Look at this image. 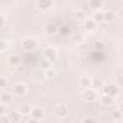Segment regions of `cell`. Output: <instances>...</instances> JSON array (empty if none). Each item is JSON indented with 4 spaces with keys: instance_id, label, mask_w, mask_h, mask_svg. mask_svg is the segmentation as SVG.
Returning a JSON list of instances; mask_svg holds the SVG:
<instances>
[{
    "instance_id": "6da1fadb",
    "label": "cell",
    "mask_w": 123,
    "mask_h": 123,
    "mask_svg": "<svg viewBox=\"0 0 123 123\" xmlns=\"http://www.w3.org/2000/svg\"><path fill=\"white\" fill-rule=\"evenodd\" d=\"M38 45H39V42H38V39L33 38V36H26V38H23L22 42H20V46H22V49H23L25 52H33V51H36Z\"/></svg>"
},
{
    "instance_id": "7a4b0ae2",
    "label": "cell",
    "mask_w": 123,
    "mask_h": 123,
    "mask_svg": "<svg viewBox=\"0 0 123 123\" xmlns=\"http://www.w3.org/2000/svg\"><path fill=\"white\" fill-rule=\"evenodd\" d=\"M101 90V94H107V96H111V97H117L119 93H120V88L117 84L114 83H110V84H103V87L100 88Z\"/></svg>"
},
{
    "instance_id": "3957f363",
    "label": "cell",
    "mask_w": 123,
    "mask_h": 123,
    "mask_svg": "<svg viewBox=\"0 0 123 123\" xmlns=\"http://www.w3.org/2000/svg\"><path fill=\"white\" fill-rule=\"evenodd\" d=\"M42 54H43V58H45L46 61H49L51 64H54L55 61L58 59V52H56V49H55L54 46H46Z\"/></svg>"
},
{
    "instance_id": "277c9868",
    "label": "cell",
    "mask_w": 123,
    "mask_h": 123,
    "mask_svg": "<svg viewBox=\"0 0 123 123\" xmlns=\"http://www.w3.org/2000/svg\"><path fill=\"white\" fill-rule=\"evenodd\" d=\"M12 93H13L15 96L22 97V96H25V94L28 93V87H26V84H23V83H16V84L13 86V88H12Z\"/></svg>"
},
{
    "instance_id": "5b68a950",
    "label": "cell",
    "mask_w": 123,
    "mask_h": 123,
    "mask_svg": "<svg viewBox=\"0 0 123 123\" xmlns=\"http://www.w3.org/2000/svg\"><path fill=\"white\" fill-rule=\"evenodd\" d=\"M54 111H55V116L56 117H59V119H64V117H67L68 116V107L65 106V104H56L55 106V109H54Z\"/></svg>"
},
{
    "instance_id": "8992f818",
    "label": "cell",
    "mask_w": 123,
    "mask_h": 123,
    "mask_svg": "<svg viewBox=\"0 0 123 123\" xmlns=\"http://www.w3.org/2000/svg\"><path fill=\"white\" fill-rule=\"evenodd\" d=\"M52 5H54L52 0H36V7L41 12H48L52 7Z\"/></svg>"
},
{
    "instance_id": "52a82bcc",
    "label": "cell",
    "mask_w": 123,
    "mask_h": 123,
    "mask_svg": "<svg viewBox=\"0 0 123 123\" xmlns=\"http://www.w3.org/2000/svg\"><path fill=\"white\" fill-rule=\"evenodd\" d=\"M83 98L86 100V101H93V100H96L97 98V90H94V88H84V91H83Z\"/></svg>"
},
{
    "instance_id": "ba28073f",
    "label": "cell",
    "mask_w": 123,
    "mask_h": 123,
    "mask_svg": "<svg viewBox=\"0 0 123 123\" xmlns=\"http://www.w3.org/2000/svg\"><path fill=\"white\" fill-rule=\"evenodd\" d=\"M31 119L33 120V122H38V120H41L42 117H43V109H41V107H31Z\"/></svg>"
},
{
    "instance_id": "9c48e42d",
    "label": "cell",
    "mask_w": 123,
    "mask_h": 123,
    "mask_svg": "<svg viewBox=\"0 0 123 123\" xmlns=\"http://www.w3.org/2000/svg\"><path fill=\"white\" fill-rule=\"evenodd\" d=\"M45 33L48 36H54V35H58V25L54 23V22H49L45 25Z\"/></svg>"
},
{
    "instance_id": "30bf717a",
    "label": "cell",
    "mask_w": 123,
    "mask_h": 123,
    "mask_svg": "<svg viewBox=\"0 0 123 123\" xmlns=\"http://www.w3.org/2000/svg\"><path fill=\"white\" fill-rule=\"evenodd\" d=\"M58 35L59 36H70L71 35V26L70 25H65V23H62V25H58Z\"/></svg>"
},
{
    "instance_id": "8fae6325",
    "label": "cell",
    "mask_w": 123,
    "mask_h": 123,
    "mask_svg": "<svg viewBox=\"0 0 123 123\" xmlns=\"http://www.w3.org/2000/svg\"><path fill=\"white\" fill-rule=\"evenodd\" d=\"M100 103H101L103 106H106V107H110V106L114 104V97L107 96V94H101V97H100Z\"/></svg>"
},
{
    "instance_id": "7c38bea8",
    "label": "cell",
    "mask_w": 123,
    "mask_h": 123,
    "mask_svg": "<svg viewBox=\"0 0 123 123\" xmlns=\"http://www.w3.org/2000/svg\"><path fill=\"white\" fill-rule=\"evenodd\" d=\"M22 114L19 113V110L18 111H10L9 114H7V122H12V123H19L20 120H22Z\"/></svg>"
},
{
    "instance_id": "4fadbf2b",
    "label": "cell",
    "mask_w": 123,
    "mask_h": 123,
    "mask_svg": "<svg viewBox=\"0 0 123 123\" xmlns=\"http://www.w3.org/2000/svg\"><path fill=\"white\" fill-rule=\"evenodd\" d=\"M103 6H104L103 0H88V7L91 10H101Z\"/></svg>"
},
{
    "instance_id": "5bb4252c",
    "label": "cell",
    "mask_w": 123,
    "mask_h": 123,
    "mask_svg": "<svg viewBox=\"0 0 123 123\" xmlns=\"http://www.w3.org/2000/svg\"><path fill=\"white\" fill-rule=\"evenodd\" d=\"M0 103L2 104H10L12 103V94L7 93V91H2L0 93Z\"/></svg>"
},
{
    "instance_id": "9a60e30c",
    "label": "cell",
    "mask_w": 123,
    "mask_h": 123,
    "mask_svg": "<svg viewBox=\"0 0 123 123\" xmlns=\"http://www.w3.org/2000/svg\"><path fill=\"white\" fill-rule=\"evenodd\" d=\"M91 19H93L97 25H98V23H103V22H104V12H101V10H94Z\"/></svg>"
},
{
    "instance_id": "2e32d148",
    "label": "cell",
    "mask_w": 123,
    "mask_h": 123,
    "mask_svg": "<svg viewBox=\"0 0 123 123\" xmlns=\"http://www.w3.org/2000/svg\"><path fill=\"white\" fill-rule=\"evenodd\" d=\"M84 29L88 31V32H94V31L97 29V23H96L93 19H86V22H84Z\"/></svg>"
},
{
    "instance_id": "e0dca14e",
    "label": "cell",
    "mask_w": 123,
    "mask_h": 123,
    "mask_svg": "<svg viewBox=\"0 0 123 123\" xmlns=\"http://www.w3.org/2000/svg\"><path fill=\"white\" fill-rule=\"evenodd\" d=\"M19 113H20L22 116L29 114V113H31V104H28V103H22V104L19 106Z\"/></svg>"
},
{
    "instance_id": "ac0fdd59",
    "label": "cell",
    "mask_w": 123,
    "mask_h": 123,
    "mask_svg": "<svg viewBox=\"0 0 123 123\" xmlns=\"http://www.w3.org/2000/svg\"><path fill=\"white\" fill-rule=\"evenodd\" d=\"M114 19H116V13H114L113 10H107V12H104V22L111 23Z\"/></svg>"
},
{
    "instance_id": "d6986e66",
    "label": "cell",
    "mask_w": 123,
    "mask_h": 123,
    "mask_svg": "<svg viewBox=\"0 0 123 123\" xmlns=\"http://www.w3.org/2000/svg\"><path fill=\"white\" fill-rule=\"evenodd\" d=\"M80 87L84 90V88H90L91 87V78L90 77H83L80 80Z\"/></svg>"
},
{
    "instance_id": "ffe728a7",
    "label": "cell",
    "mask_w": 123,
    "mask_h": 123,
    "mask_svg": "<svg viewBox=\"0 0 123 123\" xmlns=\"http://www.w3.org/2000/svg\"><path fill=\"white\" fill-rule=\"evenodd\" d=\"M103 80H100V78H91V88H94V90H100L101 87H103Z\"/></svg>"
},
{
    "instance_id": "44dd1931",
    "label": "cell",
    "mask_w": 123,
    "mask_h": 123,
    "mask_svg": "<svg viewBox=\"0 0 123 123\" xmlns=\"http://www.w3.org/2000/svg\"><path fill=\"white\" fill-rule=\"evenodd\" d=\"M7 61H9V64H10V65L16 67V65H19V62H20V58H19V55H10Z\"/></svg>"
},
{
    "instance_id": "7402d4cb",
    "label": "cell",
    "mask_w": 123,
    "mask_h": 123,
    "mask_svg": "<svg viewBox=\"0 0 123 123\" xmlns=\"http://www.w3.org/2000/svg\"><path fill=\"white\" fill-rule=\"evenodd\" d=\"M7 48H9V41H6V39H0V52L7 51Z\"/></svg>"
},
{
    "instance_id": "603a6c76",
    "label": "cell",
    "mask_w": 123,
    "mask_h": 123,
    "mask_svg": "<svg viewBox=\"0 0 123 123\" xmlns=\"http://www.w3.org/2000/svg\"><path fill=\"white\" fill-rule=\"evenodd\" d=\"M113 120L114 122H122L123 120V116H122V111H114V114H113Z\"/></svg>"
},
{
    "instance_id": "cb8c5ba5",
    "label": "cell",
    "mask_w": 123,
    "mask_h": 123,
    "mask_svg": "<svg viewBox=\"0 0 123 123\" xmlns=\"http://www.w3.org/2000/svg\"><path fill=\"white\" fill-rule=\"evenodd\" d=\"M7 78L6 77H0V88H6L7 87Z\"/></svg>"
},
{
    "instance_id": "d4e9b609",
    "label": "cell",
    "mask_w": 123,
    "mask_h": 123,
    "mask_svg": "<svg viewBox=\"0 0 123 123\" xmlns=\"http://www.w3.org/2000/svg\"><path fill=\"white\" fill-rule=\"evenodd\" d=\"M94 49H96V51H103V49H104V43L96 42V43H94Z\"/></svg>"
},
{
    "instance_id": "484cf974",
    "label": "cell",
    "mask_w": 123,
    "mask_h": 123,
    "mask_svg": "<svg viewBox=\"0 0 123 123\" xmlns=\"http://www.w3.org/2000/svg\"><path fill=\"white\" fill-rule=\"evenodd\" d=\"M5 113H6V107H5V104L0 103V116H5Z\"/></svg>"
},
{
    "instance_id": "4316f807",
    "label": "cell",
    "mask_w": 123,
    "mask_h": 123,
    "mask_svg": "<svg viewBox=\"0 0 123 123\" xmlns=\"http://www.w3.org/2000/svg\"><path fill=\"white\" fill-rule=\"evenodd\" d=\"M84 122H86V123H93V122H96V120H94V119H91V117H86V119H84Z\"/></svg>"
},
{
    "instance_id": "83f0119b",
    "label": "cell",
    "mask_w": 123,
    "mask_h": 123,
    "mask_svg": "<svg viewBox=\"0 0 123 123\" xmlns=\"http://www.w3.org/2000/svg\"><path fill=\"white\" fill-rule=\"evenodd\" d=\"M3 25H5V18H3V16H0V28H2Z\"/></svg>"
},
{
    "instance_id": "f1b7e54d",
    "label": "cell",
    "mask_w": 123,
    "mask_h": 123,
    "mask_svg": "<svg viewBox=\"0 0 123 123\" xmlns=\"http://www.w3.org/2000/svg\"><path fill=\"white\" fill-rule=\"evenodd\" d=\"M77 16H80V18H83V16H84V13H83V12H77Z\"/></svg>"
}]
</instances>
